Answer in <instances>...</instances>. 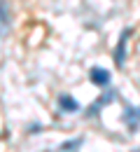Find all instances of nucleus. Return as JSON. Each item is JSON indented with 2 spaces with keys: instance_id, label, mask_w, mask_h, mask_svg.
<instances>
[{
  "instance_id": "obj_4",
  "label": "nucleus",
  "mask_w": 140,
  "mask_h": 152,
  "mask_svg": "<svg viewBox=\"0 0 140 152\" xmlns=\"http://www.w3.org/2000/svg\"><path fill=\"white\" fill-rule=\"evenodd\" d=\"M59 108H61V113H77L80 110V103L75 98H70L68 94H61L59 96Z\"/></svg>"
},
{
  "instance_id": "obj_1",
  "label": "nucleus",
  "mask_w": 140,
  "mask_h": 152,
  "mask_svg": "<svg viewBox=\"0 0 140 152\" xmlns=\"http://www.w3.org/2000/svg\"><path fill=\"white\" fill-rule=\"evenodd\" d=\"M133 31L131 28H124L119 35V45H117V49H115V61H117V66H124L126 63V42H128V35H131Z\"/></svg>"
},
{
  "instance_id": "obj_6",
  "label": "nucleus",
  "mask_w": 140,
  "mask_h": 152,
  "mask_svg": "<svg viewBox=\"0 0 140 152\" xmlns=\"http://www.w3.org/2000/svg\"><path fill=\"white\" fill-rule=\"evenodd\" d=\"M9 10H7V2L5 0H0V35H7V31H9Z\"/></svg>"
},
{
  "instance_id": "obj_8",
  "label": "nucleus",
  "mask_w": 140,
  "mask_h": 152,
  "mask_svg": "<svg viewBox=\"0 0 140 152\" xmlns=\"http://www.w3.org/2000/svg\"><path fill=\"white\" fill-rule=\"evenodd\" d=\"M138 152H140V150H138Z\"/></svg>"
},
{
  "instance_id": "obj_2",
  "label": "nucleus",
  "mask_w": 140,
  "mask_h": 152,
  "mask_svg": "<svg viewBox=\"0 0 140 152\" xmlns=\"http://www.w3.org/2000/svg\"><path fill=\"white\" fill-rule=\"evenodd\" d=\"M89 80H91L96 87H107L110 80H112V75H110V70H105V68H91V70H89Z\"/></svg>"
},
{
  "instance_id": "obj_5",
  "label": "nucleus",
  "mask_w": 140,
  "mask_h": 152,
  "mask_svg": "<svg viewBox=\"0 0 140 152\" xmlns=\"http://www.w3.org/2000/svg\"><path fill=\"white\" fill-rule=\"evenodd\" d=\"M124 122L128 124L131 131L138 129V122H140V108H126L124 110Z\"/></svg>"
},
{
  "instance_id": "obj_7",
  "label": "nucleus",
  "mask_w": 140,
  "mask_h": 152,
  "mask_svg": "<svg viewBox=\"0 0 140 152\" xmlns=\"http://www.w3.org/2000/svg\"><path fill=\"white\" fill-rule=\"evenodd\" d=\"M82 145V138H77V140H68V143H63L59 148V152H73V148H80Z\"/></svg>"
},
{
  "instance_id": "obj_3",
  "label": "nucleus",
  "mask_w": 140,
  "mask_h": 152,
  "mask_svg": "<svg viewBox=\"0 0 140 152\" xmlns=\"http://www.w3.org/2000/svg\"><path fill=\"white\" fill-rule=\"evenodd\" d=\"M115 98H117V91H115V89H112V91H105V94H103L98 101H96V103H94V105L86 110V117H96L100 108H103V105H107V103H112Z\"/></svg>"
}]
</instances>
